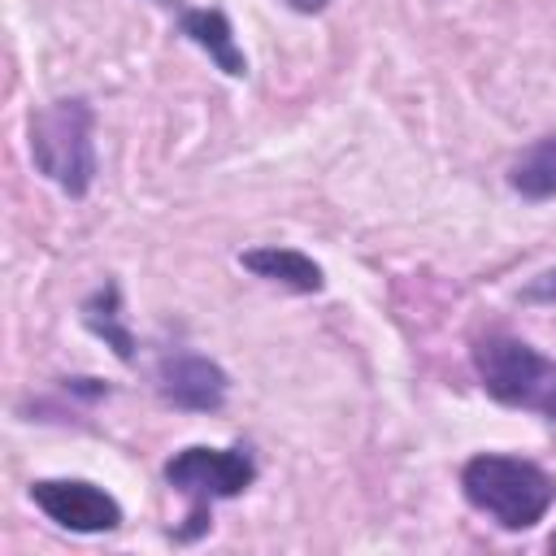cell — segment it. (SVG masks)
Instances as JSON below:
<instances>
[{
  "label": "cell",
  "instance_id": "obj_1",
  "mask_svg": "<svg viewBox=\"0 0 556 556\" xmlns=\"http://www.w3.org/2000/svg\"><path fill=\"white\" fill-rule=\"evenodd\" d=\"M460 491L500 530H530L556 504V478L543 465L526 456H508V452L469 456L460 469Z\"/></svg>",
  "mask_w": 556,
  "mask_h": 556
},
{
  "label": "cell",
  "instance_id": "obj_2",
  "mask_svg": "<svg viewBox=\"0 0 556 556\" xmlns=\"http://www.w3.org/2000/svg\"><path fill=\"white\" fill-rule=\"evenodd\" d=\"M96 113L83 96H65L30 113V161L70 200H83L96 182Z\"/></svg>",
  "mask_w": 556,
  "mask_h": 556
},
{
  "label": "cell",
  "instance_id": "obj_3",
  "mask_svg": "<svg viewBox=\"0 0 556 556\" xmlns=\"http://www.w3.org/2000/svg\"><path fill=\"white\" fill-rule=\"evenodd\" d=\"M482 391L508 408H530L556 421V361L517 334H482L473 343Z\"/></svg>",
  "mask_w": 556,
  "mask_h": 556
},
{
  "label": "cell",
  "instance_id": "obj_4",
  "mask_svg": "<svg viewBox=\"0 0 556 556\" xmlns=\"http://www.w3.org/2000/svg\"><path fill=\"white\" fill-rule=\"evenodd\" d=\"M252 478H256V465H252V456L243 447H182V452H174L165 460V482L178 495L191 500V517H187L191 530L182 539H191V534H200L208 526L204 517H208L213 500L243 495L252 486Z\"/></svg>",
  "mask_w": 556,
  "mask_h": 556
},
{
  "label": "cell",
  "instance_id": "obj_5",
  "mask_svg": "<svg viewBox=\"0 0 556 556\" xmlns=\"http://www.w3.org/2000/svg\"><path fill=\"white\" fill-rule=\"evenodd\" d=\"M30 504L70 534H109L122 526V504L83 478H39L30 482Z\"/></svg>",
  "mask_w": 556,
  "mask_h": 556
},
{
  "label": "cell",
  "instance_id": "obj_6",
  "mask_svg": "<svg viewBox=\"0 0 556 556\" xmlns=\"http://www.w3.org/2000/svg\"><path fill=\"white\" fill-rule=\"evenodd\" d=\"M156 391L182 413H217L230 395V378L217 361L200 352H169L156 365Z\"/></svg>",
  "mask_w": 556,
  "mask_h": 556
},
{
  "label": "cell",
  "instance_id": "obj_7",
  "mask_svg": "<svg viewBox=\"0 0 556 556\" xmlns=\"http://www.w3.org/2000/svg\"><path fill=\"white\" fill-rule=\"evenodd\" d=\"M239 265L252 269V274L265 278V282L291 287V291H300V295H313V291L326 287L321 265H317L313 256H304L300 248H278V243H269V248H248V252L239 256Z\"/></svg>",
  "mask_w": 556,
  "mask_h": 556
},
{
  "label": "cell",
  "instance_id": "obj_8",
  "mask_svg": "<svg viewBox=\"0 0 556 556\" xmlns=\"http://www.w3.org/2000/svg\"><path fill=\"white\" fill-rule=\"evenodd\" d=\"M178 26H182V35H187L195 48L208 52V61H213L222 74H230V78H243V74H248V56L239 52L235 30H230V17H226L222 9H182V13H178Z\"/></svg>",
  "mask_w": 556,
  "mask_h": 556
},
{
  "label": "cell",
  "instance_id": "obj_9",
  "mask_svg": "<svg viewBox=\"0 0 556 556\" xmlns=\"http://www.w3.org/2000/svg\"><path fill=\"white\" fill-rule=\"evenodd\" d=\"M508 187L521 200H552L556 195V135H543L517 152V161L508 165Z\"/></svg>",
  "mask_w": 556,
  "mask_h": 556
},
{
  "label": "cell",
  "instance_id": "obj_10",
  "mask_svg": "<svg viewBox=\"0 0 556 556\" xmlns=\"http://www.w3.org/2000/svg\"><path fill=\"white\" fill-rule=\"evenodd\" d=\"M83 321H87L91 334H100V339L113 348L117 361H135V334H130V326L122 321V291H117V282H104V287L83 304Z\"/></svg>",
  "mask_w": 556,
  "mask_h": 556
},
{
  "label": "cell",
  "instance_id": "obj_11",
  "mask_svg": "<svg viewBox=\"0 0 556 556\" xmlns=\"http://www.w3.org/2000/svg\"><path fill=\"white\" fill-rule=\"evenodd\" d=\"M521 300L526 304H556V269H543L539 278H530L521 287Z\"/></svg>",
  "mask_w": 556,
  "mask_h": 556
},
{
  "label": "cell",
  "instance_id": "obj_12",
  "mask_svg": "<svg viewBox=\"0 0 556 556\" xmlns=\"http://www.w3.org/2000/svg\"><path fill=\"white\" fill-rule=\"evenodd\" d=\"M287 9H295V13H321L330 0H282Z\"/></svg>",
  "mask_w": 556,
  "mask_h": 556
},
{
  "label": "cell",
  "instance_id": "obj_13",
  "mask_svg": "<svg viewBox=\"0 0 556 556\" xmlns=\"http://www.w3.org/2000/svg\"><path fill=\"white\" fill-rule=\"evenodd\" d=\"M552 552H556V534H552Z\"/></svg>",
  "mask_w": 556,
  "mask_h": 556
}]
</instances>
